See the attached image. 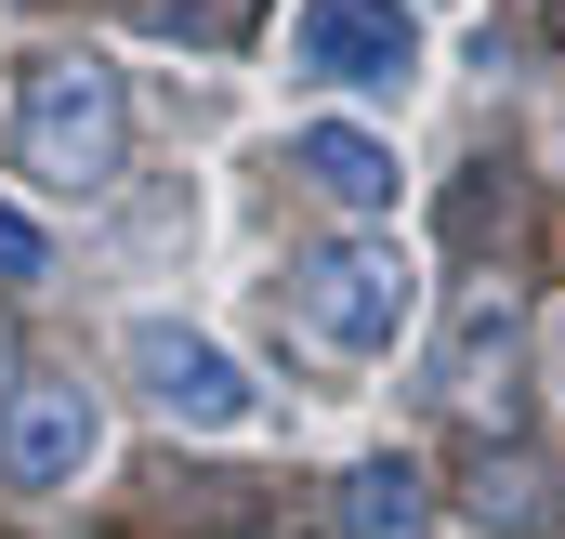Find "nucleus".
<instances>
[{"instance_id":"8","label":"nucleus","mask_w":565,"mask_h":539,"mask_svg":"<svg viewBox=\"0 0 565 539\" xmlns=\"http://www.w3.org/2000/svg\"><path fill=\"white\" fill-rule=\"evenodd\" d=\"M0 276H13V289H26V276H53V251H40V224H26L13 198H0Z\"/></svg>"},{"instance_id":"7","label":"nucleus","mask_w":565,"mask_h":539,"mask_svg":"<svg viewBox=\"0 0 565 539\" xmlns=\"http://www.w3.org/2000/svg\"><path fill=\"white\" fill-rule=\"evenodd\" d=\"M342 527L355 539H408L422 527V474H408V461H355V474H342Z\"/></svg>"},{"instance_id":"6","label":"nucleus","mask_w":565,"mask_h":539,"mask_svg":"<svg viewBox=\"0 0 565 539\" xmlns=\"http://www.w3.org/2000/svg\"><path fill=\"white\" fill-rule=\"evenodd\" d=\"M289 171H302L329 211H355V224H382V211H395V184H408V171H395V145L355 133V119H302V133H289Z\"/></svg>"},{"instance_id":"5","label":"nucleus","mask_w":565,"mask_h":539,"mask_svg":"<svg viewBox=\"0 0 565 539\" xmlns=\"http://www.w3.org/2000/svg\"><path fill=\"white\" fill-rule=\"evenodd\" d=\"M106 461V408L79 395V382H26V395L0 408V474L13 487H79Z\"/></svg>"},{"instance_id":"1","label":"nucleus","mask_w":565,"mask_h":539,"mask_svg":"<svg viewBox=\"0 0 565 539\" xmlns=\"http://www.w3.org/2000/svg\"><path fill=\"white\" fill-rule=\"evenodd\" d=\"M119 158H132V80H119L93 40L40 53L26 93H13V171H26L40 198H106Z\"/></svg>"},{"instance_id":"9","label":"nucleus","mask_w":565,"mask_h":539,"mask_svg":"<svg viewBox=\"0 0 565 539\" xmlns=\"http://www.w3.org/2000/svg\"><path fill=\"white\" fill-rule=\"evenodd\" d=\"M553 382H565V316H553Z\"/></svg>"},{"instance_id":"4","label":"nucleus","mask_w":565,"mask_h":539,"mask_svg":"<svg viewBox=\"0 0 565 539\" xmlns=\"http://www.w3.org/2000/svg\"><path fill=\"white\" fill-rule=\"evenodd\" d=\"M289 80H316V93H408L422 80L408 0H302L289 13Z\"/></svg>"},{"instance_id":"2","label":"nucleus","mask_w":565,"mask_h":539,"mask_svg":"<svg viewBox=\"0 0 565 539\" xmlns=\"http://www.w3.org/2000/svg\"><path fill=\"white\" fill-rule=\"evenodd\" d=\"M289 303H302V329L329 356H395L408 316H422V264L395 237H329V251L289 264Z\"/></svg>"},{"instance_id":"3","label":"nucleus","mask_w":565,"mask_h":539,"mask_svg":"<svg viewBox=\"0 0 565 539\" xmlns=\"http://www.w3.org/2000/svg\"><path fill=\"white\" fill-rule=\"evenodd\" d=\"M132 382H145V408L158 421H184V434H250L264 421V382L211 342V329H184V316H132Z\"/></svg>"}]
</instances>
